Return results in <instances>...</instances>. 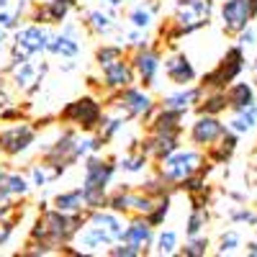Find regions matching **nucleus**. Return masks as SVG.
Returning a JSON list of instances; mask_svg holds the SVG:
<instances>
[{
  "mask_svg": "<svg viewBox=\"0 0 257 257\" xmlns=\"http://www.w3.org/2000/svg\"><path fill=\"white\" fill-rule=\"evenodd\" d=\"M247 67H249V52L234 41V44L219 57V62L198 77V85L203 90H226L234 80L242 77V72Z\"/></svg>",
  "mask_w": 257,
  "mask_h": 257,
  "instance_id": "obj_9",
  "label": "nucleus"
},
{
  "mask_svg": "<svg viewBox=\"0 0 257 257\" xmlns=\"http://www.w3.org/2000/svg\"><path fill=\"white\" fill-rule=\"evenodd\" d=\"M208 165L206 160V152L198 147H193V144H180L175 152H170L167 157L157 160L155 162V173L160 178H165L170 185H180L185 178H190L193 173H198V170H203Z\"/></svg>",
  "mask_w": 257,
  "mask_h": 257,
  "instance_id": "obj_8",
  "label": "nucleus"
},
{
  "mask_svg": "<svg viewBox=\"0 0 257 257\" xmlns=\"http://www.w3.org/2000/svg\"><path fill=\"white\" fill-rule=\"evenodd\" d=\"M82 3H95V6H105V8H111L116 13L123 16V8L128 6V0H82Z\"/></svg>",
  "mask_w": 257,
  "mask_h": 257,
  "instance_id": "obj_41",
  "label": "nucleus"
},
{
  "mask_svg": "<svg viewBox=\"0 0 257 257\" xmlns=\"http://www.w3.org/2000/svg\"><path fill=\"white\" fill-rule=\"evenodd\" d=\"M211 221V208H190L188 219H185V237H198V234H206V226Z\"/></svg>",
  "mask_w": 257,
  "mask_h": 257,
  "instance_id": "obj_35",
  "label": "nucleus"
},
{
  "mask_svg": "<svg viewBox=\"0 0 257 257\" xmlns=\"http://www.w3.org/2000/svg\"><path fill=\"white\" fill-rule=\"evenodd\" d=\"M82 24L80 18L77 21H64L62 26H54L52 29V36H49V47H47V57L57 59L62 64V70H72L80 54H82Z\"/></svg>",
  "mask_w": 257,
  "mask_h": 257,
  "instance_id": "obj_10",
  "label": "nucleus"
},
{
  "mask_svg": "<svg viewBox=\"0 0 257 257\" xmlns=\"http://www.w3.org/2000/svg\"><path fill=\"white\" fill-rule=\"evenodd\" d=\"M219 21H221V31L234 39L239 31H244L254 21L252 0H221V6H219Z\"/></svg>",
  "mask_w": 257,
  "mask_h": 257,
  "instance_id": "obj_21",
  "label": "nucleus"
},
{
  "mask_svg": "<svg viewBox=\"0 0 257 257\" xmlns=\"http://www.w3.org/2000/svg\"><path fill=\"white\" fill-rule=\"evenodd\" d=\"M203 93H206V90L201 88L198 82H193V85H183V88H173V90L162 93L160 105H167V108H175V111L190 113V111L198 105V100L203 98Z\"/></svg>",
  "mask_w": 257,
  "mask_h": 257,
  "instance_id": "obj_25",
  "label": "nucleus"
},
{
  "mask_svg": "<svg viewBox=\"0 0 257 257\" xmlns=\"http://www.w3.org/2000/svg\"><path fill=\"white\" fill-rule=\"evenodd\" d=\"M26 175H29L31 185H34V188H39V190L49 188L52 183H57V180L62 178V173H59V170H57L52 162H47L44 157L34 160V162L26 167Z\"/></svg>",
  "mask_w": 257,
  "mask_h": 257,
  "instance_id": "obj_29",
  "label": "nucleus"
},
{
  "mask_svg": "<svg viewBox=\"0 0 257 257\" xmlns=\"http://www.w3.org/2000/svg\"><path fill=\"white\" fill-rule=\"evenodd\" d=\"M126 229V216L111 208H90L85 213V221L77 229L72 244L62 249V254H108L113 244L121 242Z\"/></svg>",
  "mask_w": 257,
  "mask_h": 257,
  "instance_id": "obj_2",
  "label": "nucleus"
},
{
  "mask_svg": "<svg viewBox=\"0 0 257 257\" xmlns=\"http://www.w3.org/2000/svg\"><path fill=\"white\" fill-rule=\"evenodd\" d=\"M226 132H229V126H226V121L221 116L196 113L193 121L188 123V128H185V139H188V144H193V147H198V149L206 152V149L211 144H216Z\"/></svg>",
  "mask_w": 257,
  "mask_h": 257,
  "instance_id": "obj_17",
  "label": "nucleus"
},
{
  "mask_svg": "<svg viewBox=\"0 0 257 257\" xmlns=\"http://www.w3.org/2000/svg\"><path fill=\"white\" fill-rule=\"evenodd\" d=\"M211 247H213V242L206 237V234H198V237H185L178 254H183V257H206L208 252H213Z\"/></svg>",
  "mask_w": 257,
  "mask_h": 257,
  "instance_id": "obj_36",
  "label": "nucleus"
},
{
  "mask_svg": "<svg viewBox=\"0 0 257 257\" xmlns=\"http://www.w3.org/2000/svg\"><path fill=\"white\" fill-rule=\"evenodd\" d=\"M152 167H155V162L139 149V139L128 142L126 149H123V155L118 157V173L126 175V178H139L142 180L144 175L152 173Z\"/></svg>",
  "mask_w": 257,
  "mask_h": 257,
  "instance_id": "obj_24",
  "label": "nucleus"
},
{
  "mask_svg": "<svg viewBox=\"0 0 257 257\" xmlns=\"http://www.w3.org/2000/svg\"><path fill=\"white\" fill-rule=\"evenodd\" d=\"M155 226L147 221V216H126V229L121 242L134 247L142 257L152 254V242H155Z\"/></svg>",
  "mask_w": 257,
  "mask_h": 257,
  "instance_id": "obj_22",
  "label": "nucleus"
},
{
  "mask_svg": "<svg viewBox=\"0 0 257 257\" xmlns=\"http://www.w3.org/2000/svg\"><path fill=\"white\" fill-rule=\"evenodd\" d=\"M229 111L226 90H206L198 105L193 108V113H208V116H224Z\"/></svg>",
  "mask_w": 257,
  "mask_h": 257,
  "instance_id": "obj_33",
  "label": "nucleus"
},
{
  "mask_svg": "<svg viewBox=\"0 0 257 257\" xmlns=\"http://www.w3.org/2000/svg\"><path fill=\"white\" fill-rule=\"evenodd\" d=\"M226 126L231 128L234 134L239 137H249L257 132V103L249 105V108H239V111H229Z\"/></svg>",
  "mask_w": 257,
  "mask_h": 257,
  "instance_id": "obj_31",
  "label": "nucleus"
},
{
  "mask_svg": "<svg viewBox=\"0 0 257 257\" xmlns=\"http://www.w3.org/2000/svg\"><path fill=\"white\" fill-rule=\"evenodd\" d=\"M242 247H244L242 231H239V229H226V231L219 234V239L213 242V254H219V257H224V254H237V252H242Z\"/></svg>",
  "mask_w": 257,
  "mask_h": 257,
  "instance_id": "obj_34",
  "label": "nucleus"
},
{
  "mask_svg": "<svg viewBox=\"0 0 257 257\" xmlns=\"http://www.w3.org/2000/svg\"><path fill=\"white\" fill-rule=\"evenodd\" d=\"M162 44L157 39H149L144 44L128 49V57H132V64H134V72H137V82L144 85V88H157V82L162 77Z\"/></svg>",
  "mask_w": 257,
  "mask_h": 257,
  "instance_id": "obj_13",
  "label": "nucleus"
},
{
  "mask_svg": "<svg viewBox=\"0 0 257 257\" xmlns=\"http://www.w3.org/2000/svg\"><path fill=\"white\" fill-rule=\"evenodd\" d=\"M234 41H237L239 47H244L247 52H252V49L257 47V31L252 29V24H249V26H247L244 31H239L237 36H234Z\"/></svg>",
  "mask_w": 257,
  "mask_h": 257,
  "instance_id": "obj_40",
  "label": "nucleus"
},
{
  "mask_svg": "<svg viewBox=\"0 0 257 257\" xmlns=\"http://www.w3.org/2000/svg\"><path fill=\"white\" fill-rule=\"evenodd\" d=\"M103 113H105L103 95L82 93V95L72 98L70 103H64L57 111V123L77 128V132H85V134H95L103 121Z\"/></svg>",
  "mask_w": 257,
  "mask_h": 257,
  "instance_id": "obj_5",
  "label": "nucleus"
},
{
  "mask_svg": "<svg viewBox=\"0 0 257 257\" xmlns=\"http://www.w3.org/2000/svg\"><path fill=\"white\" fill-rule=\"evenodd\" d=\"M244 254H249V257H257V237H252V239L244 244Z\"/></svg>",
  "mask_w": 257,
  "mask_h": 257,
  "instance_id": "obj_43",
  "label": "nucleus"
},
{
  "mask_svg": "<svg viewBox=\"0 0 257 257\" xmlns=\"http://www.w3.org/2000/svg\"><path fill=\"white\" fill-rule=\"evenodd\" d=\"M162 77L173 85V88H183V85H193L198 82V70L196 64H193V59L180 52V49H170L162 59Z\"/></svg>",
  "mask_w": 257,
  "mask_h": 257,
  "instance_id": "obj_20",
  "label": "nucleus"
},
{
  "mask_svg": "<svg viewBox=\"0 0 257 257\" xmlns=\"http://www.w3.org/2000/svg\"><path fill=\"white\" fill-rule=\"evenodd\" d=\"M157 201L160 198L147 196L137 183H121V185L111 188L108 201H105V208L121 213V216H147V213L155 208Z\"/></svg>",
  "mask_w": 257,
  "mask_h": 257,
  "instance_id": "obj_14",
  "label": "nucleus"
},
{
  "mask_svg": "<svg viewBox=\"0 0 257 257\" xmlns=\"http://www.w3.org/2000/svg\"><path fill=\"white\" fill-rule=\"evenodd\" d=\"M180 144H183V134H178V132H144L139 137V149L152 162L167 157L170 152H175Z\"/></svg>",
  "mask_w": 257,
  "mask_h": 257,
  "instance_id": "obj_23",
  "label": "nucleus"
},
{
  "mask_svg": "<svg viewBox=\"0 0 257 257\" xmlns=\"http://www.w3.org/2000/svg\"><path fill=\"white\" fill-rule=\"evenodd\" d=\"M0 157H3V152H0Z\"/></svg>",
  "mask_w": 257,
  "mask_h": 257,
  "instance_id": "obj_47",
  "label": "nucleus"
},
{
  "mask_svg": "<svg viewBox=\"0 0 257 257\" xmlns=\"http://www.w3.org/2000/svg\"><path fill=\"white\" fill-rule=\"evenodd\" d=\"M8 44H11V31L0 24V54H6L8 52Z\"/></svg>",
  "mask_w": 257,
  "mask_h": 257,
  "instance_id": "obj_42",
  "label": "nucleus"
},
{
  "mask_svg": "<svg viewBox=\"0 0 257 257\" xmlns=\"http://www.w3.org/2000/svg\"><path fill=\"white\" fill-rule=\"evenodd\" d=\"M24 221V216H11V219H0V247H6L11 244L13 239V234L18 229V224Z\"/></svg>",
  "mask_w": 257,
  "mask_h": 257,
  "instance_id": "obj_39",
  "label": "nucleus"
},
{
  "mask_svg": "<svg viewBox=\"0 0 257 257\" xmlns=\"http://www.w3.org/2000/svg\"><path fill=\"white\" fill-rule=\"evenodd\" d=\"M47 75H49L47 54L44 57H29V59H8V64L3 67L6 82L21 98L36 95L41 90V85H44Z\"/></svg>",
  "mask_w": 257,
  "mask_h": 257,
  "instance_id": "obj_6",
  "label": "nucleus"
},
{
  "mask_svg": "<svg viewBox=\"0 0 257 257\" xmlns=\"http://www.w3.org/2000/svg\"><path fill=\"white\" fill-rule=\"evenodd\" d=\"M103 103H105V108L118 111L126 121L144 123L149 116L155 113V108H157L160 100L149 93V88L134 82V85H128V88H123V90L105 93V95H103Z\"/></svg>",
  "mask_w": 257,
  "mask_h": 257,
  "instance_id": "obj_7",
  "label": "nucleus"
},
{
  "mask_svg": "<svg viewBox=\"0 0 257 257\" xmlns=\"http://www.w3.org/2000/svg\"><path fill=\"white\" fill-rule=\"evenodd\" d=\"M85 213H64L59 208H54L52 203L39 208L36 219L29 226V237L24 242V247L18 249V254L26 257H47V254H62V249L72 244L77 229L85 221Z\"/></svg>",
  "mask_w": 257,
  "mask_h": 257,
  "instance_id": "obj_1",
  "label": "nucleus"
},
{
  "mask_svg": "<svg viewBox=\"0 0 257 257\" xmlns=\"http://www.w3.org/2000/svg\"><path fill=\"white\" fill-rule=\"evenodd\" d=\"M185 116L188 113L157 103L155 113L149 116L142 126H144V132H178V134H185Z\"/></svg>",
  "mask_w": 257,
  "mask_h": 257,
  "instance_id": "obj_26",
  "label": "nucleus"
},
{
  "mask_svg": "<svg viewBox=\"0 0 257 257\" xmlns=\"http://www.w3.org/2000/svg\"><path fill=\"white\" fill-rule=\"evenodd\" d=\"M52 29L44 24L24 21L16 31H11L8 44V59H29V57H44L49 47Z\"/></svg>",
  "mask_w": 257,
  "mask_h": 257,
  "instance_id": "obj_11",
  "label": "nucleus"
},
{
  "mask_svg": "<svg viewBox=\"0 0 257 257\" xmlns=\"http://www.w3.org/2000/svg\"><path fill=\"white\" fill-rule=\"evenodd\" d=\"M180 231L178 229H170V226H160L155 231V242H152V254L157 257H173L180 252Z\"/></svg>",
  "mask_w": 257,
  "mask_h": 257,
  "instance_id": "obj_30",
  "label": "nucleus"
},
{
  "mask_svg": "<svg viewBox=\"0 0 257 257\" xmlns=\"http://www.w3.org/2000/svg\"><path fill=\"white\" fill-rule=\"evenodd\" d=\"M252 72H254V85H257V57L252 59Z\"/></svg>",
  "mask_w": 257,
  "mask_h": 257,
  "instance_id": "obj_44",
  "label": "nucleus"
},
{
  "mask_svg": "<svg viewBox=\"0 0 257 257\" xmlns=\"http://www.w3.org/2000/svg\"><path fill=\"white\" fill-rule=\"evenodd\" d=\"M98 70V77H100V95L105 93H116V90H123L128 85L137 82V72H134V64H132V57L123 54L103 67H95Z\"/></svg>",
  "mask_w": 257,
  "mask_h": 257,
  "instance_id": "obj_19",
  "label": "nucleus"
},
{
  "mask_svg": "<svg viewBox=\"0 0 257 257\" xmlns=\"http://www.w3.org/2000/svg\"><path fill=\"white\" fill-rule=\"evenodd\" d=\"M118 175V157L116 155H88L82 160V196H85V206L90 208H105L108 193L113 188V180Z\"/></svg>",
  "mask_w": 257,
  "mask_h": 257,
  "instance_id": "obj_4",
  "label": "nucleus"
},
{
  "mask_svg": "<svg viewBox=\"0 0 257 257\" xmlns=\"http://www.w3.org/2000/svg\"><path fill=\"white\" fill-rule=\"evenodd\" d=\"M226 100H229V111L249 108V105L257 103V85L247 80H234L226 88Z\"/></svg>",
  "mask_w": 257,
  "mask_h": 257,
  "instance_id": "obj_28",
  "label": "nucleus"
},
{
  "mask_svg": "<svg viewBox=\"0 0 257 257\" xmlns=\"http://www.w3.org/2000/svg\"><path fill=\"white\" fill-rule=\"evenodd\" d=\"M77 16H80V24H82L85 34L93 39H108V36L118 34V29H121V13L105 8V6L82 3Z\"/></svg>",
  "mask_w": 257,
  "mask_h": 257,
  "instance_id": "obj_15",
  "label": "nucleus"
},
{
  "mask_svg": "<svg viewBox=\"0 0 257 257\" xmlns=\"http://www.w3.org/2000/svg\"><path fill=\"white\" fill-rule=\"evenodd\" d=\"M170 208H173V196H165V198H160V201L155 203V208L147 213V221L152 224L155 229H160V226L167 221V216H170Z\"/></svg>",
  "mask_w": 257,
  "mask_h": 257,
  "instance_id": "obj_37",
  "label": "nucleus"
},
{
  "mask_svg": "<svg viewBox=\"0 0 257 257\" xmlns=\"http://www.w3.org/2000/svg\"><path fill=\"white\" fill-rule=\"evenodd\" d=\"M237 149H239V134H234L231 128L216 142V144H211L206 149V160L213 165V167H221V165H229L231 157L237 155Z\"/></svg>",
  "mask_w": 257,
  "mask_h": 257,
  "instance_id": "obj_27",
  "label": "nucleus"
},
{
  "mask_svg": "<svg viewBox=\"0 0 257 257\" xmlns=\"http://www.w3.org/2000/svg\"><path fill=\"white\" fill-rule=\"evenodd\" d=\"M24 118H31L29 116V103H8L0 108V123H11V121H24Z\"/></svg>",
  "mask_w": 257,
  "mask_h": 257,
  "instance_id": "obj_38",
  "label": "nucleus"
},
{
  "mask_svg": "<svg viewBox=\"0 0 257 257\" xmlns=\"http://www.w3.org/2000/svg\"><path fill=\"white\" fill-rule=\"evenodd\" d=\"M160 16L162 0H128V6L123 8V26L152 34L160 26Z\"/></svg>",
  "mask_w": 257,
  "mask_h": 257,
  "instance_id": "obj_18",
  "label": "nucleus"
},
{
  "mask_svg": "<svg viewBox=\"0 0 257 257\" xmlns=\"http://www.w3.org/2000/svg\"><path fill=\"white\" fill-rule=\"evenodd\" d=\"M39 134L41 132H39V126L34 123V118L0 123V152H3V157H8V160L24 157L39 142Z\"/></svg>",
  "mask_w": 257,
  "mask_h": 257,
  "instance_id": "obj_12",
  "label": "nucleus"
},
{
  "mask_svg": "<svg viewBox=\"0 0 257 257\" xmlns=\"http://www.w3.org/2000/svg\"><path fill=\"white\" fill-rule=\"evenodd\" d=\"M54 208L64 211V213H82V211H88V206H85V196H82V188H67V190H59L52 196L49 201Z\"/></svg>",
  "mask_w": 257,
  "mask_h": 257,
  "instance_id": "obj_32",
  "label": "nucleus"
},
{
  "mask_svg": "<svg viewBox=\"0 0 257 257\" xmlns=\"http://www.w3.org/2000/svg\"><path fill=\"white\" fill-rule=\"evenodd\" d=\"M252 11H254V18H257V0H252Z\"/></svg>",
  "mask_w": 257,
  "mask_h": 257,
  "instance_id": "obj_46",
  "label": "nucleus"
},
{
  "mask_svg": "<svg viewBox=\"0 0 257 257\" xmlns=\"http://www.w3.org/2000/svg\"><path fill=\"white\" fill-rule=\"evenodd\" d=\"M213 18V0H173V8L160 21L157 41L162 47H175L180 39L206 29Z\"/></svg>",
  "mask_w": 257,
  "mask_h": 257,
  "instance_id": "obj_3",
  "label": "nucleus"
},
{
  "mask_svg": "<svg viewBox=\"0 0 257 257\" xmlns=\"http://www.w3.org/2000/svg\"><path fill=\"white\" fill-rule=\"evenodd\" d=\"M80 6L82 0H31L26 21L54 29V26H62L64 21H70L72 13L80 11Z\"/></svg>",
  "mask_w": 257,
  "mask_h": 257,
  "instance_id": "obj_16",
  "label": "nucleus"
},
{
  "mask_svg": "<svg viewBox=\"0 0 257 257\" xmlns=\"http://www.w3.org/2000/svg\"><path fill=\"white\" fill-rule=\"evenodd\" d=\"M252 170H254V173H257V149H254V155H252V165H249Z\"/></svg>",
  "mask_w": 257,
  "mask_h": 257,
  "instance_id": "obj_45",
  "label": "nucleus"
}]
</instances>
